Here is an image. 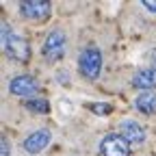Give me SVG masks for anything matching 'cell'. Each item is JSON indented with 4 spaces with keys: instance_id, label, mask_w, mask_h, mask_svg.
I'll return each mask as SVG.
<instances>
[{
    "instance_id": "5",
    "label": "cell",
    "mask_w": 156,
    "mask_h": 156,
    "mask_svg": "<svg viewBox=\"0 0 156 156\" xmlns=\"http://www.w3.org/2000/svg\"><path fill=\"white\" fill-rule=\"evenodd\" d=\"M52 13V5L48 0H26L20 5V15L30 22H46Z\"/></svg>"
},
{
    "instance_id": "9",
    "label": "cell",
    "mask_w": 156,
    "mask_h": 156,
    "mask_svg": "<svg viewBox=\"0 0 156 156\" xmlns=\"http://www.w3.org/2000/svg\"><path fill=\"white\" fill-rule=\"evenodd\" d=\"M132 85L136 89H143V91H152L156 87V69L154 67H143V69H136L132 76Z\"/></svg>"
},
{
    "instance_id": "6",
    "label": "cell",
    "mask_w": 156,
    "mask_h": 156,
    "mask_svg": "<svg viewBox=\"0 0 156 156\" xmlns=\"http://www.w3.org/2000/svg\"><path fill=\"white\" fill-rule=\"evenodd\" d=\"M9 91L13 95H17V98H30V95H35L39 91V83L33 76H28V74H20V76L11 78Z\"/></svg>"
},
{
    "instance_id": "13",
    "label": "cell",
    "mask_w": 156,
    "mask_h": 156,
    "mask_svg": "<svg viewBox=\"0 0 156 156\" xmlns=\"http://www.w3.org/2000/svg\"><path fill=\"white\" fill-rule=\"evenodd\" d=\"M0 156H11V145H9V139H7V136L0 139Z\"/></svg>"
},
{
    "instance_id": "4",
    "label": "cell",
    "mask_w": 156,
    "mask_h": 156,
    "mask_svg": "<svg viewBox=\"0 0 156 156\" xmlns=\"http://www.w3.org/2000/svg\"><path fill=\"white\" fill-rule=\"evenodd\" d=\"M130 152H132V145L119 132H111V134L102 136V141H100L102 156H130Z\"/></svg>"
},
{
    "instance_id": "7",
    "label": "cell",
    "mask_w": 156,
    "mask_h": 156,
    "mask_svg": "<svg viewBox=\"0 0 156 156\" xmlns=\"http://www.w3.org/2000/svg\"><path fill=\"white\" fill-rule=\"evenodd\" d=\"M50 141H52V134H50V130H46V128H41V130H35V132H30L26 139H24V150L28 152V154H39V152H44L48 145H50Z\"/></svg>"
},
{
    "instance_id": "8",
    "label": "cell",
    "mask_w": 156,
    "mask_h": 156,
    "mask_svg": "<svg viewBox=\"0 0 156 156\" xmlns=\"http://www.w3.org/2000/svg\"><path fill=\"white\" fill-rule=\"evenodd\" d=\"M119 134L130 143V145H141L145 143V128L136 124L134 119H124L119 122Z\"/></svg>"
},
{
    "instance_id": "2",
    "label": "cell",
    "mask_w": 156,
    "mask_h": 156,
    "mask_svg": "<svg viewBox=\"0 0 156 156\" xmlns=\"http://www.w3.org/2000/svg\"><path fill=\"white\" fill-rule=\"evenodd\" d=\"M78 72L85 78H89V80H95V78L100 76V72H102V52H100V48L89 46L80 52V56H78Z\"/></svg>"
},
{
    "instance_id": "15",
    "label": "cell",
    "mask_w": 156,
    "mask_h": 156,
    "mask_svg": "<svg viewBox=\"0 0 156 156\" xmlns=\"http://www.w3.org/2000/svg\"><path fill=\"white\" fill-rule=\"evenodd\" d=\"M150 58H152V67L156 69V50H152V56Z\"/></svg>"
},
{
    "instance_id": "3",
    "label": "cell",
    "mask_w": 156,
    "mask_h": 156,
    "mask_svg": "<svg viewBox=\"0 0 156 156\" xmlns=\"http://www.w3.org/2000/svg\"><path fill=\"white\" fill-rule=\"evenodd\" d=\"M41 54L48 63H56L61 61V58L65 56V33L63 30H50L46 41H44V48H41Z\"/></svg>"
},
{
    "instance_id": "10",
    "label": "cell",
    "mask_w": 156,
    "mask_h": 156,
    "mask_svg": "<svg viewBox=\"0 0 156 156\" xmlns=\"http://www.w3.org/2000/svg\"><path fill=\"white\" fill-rule=\"evenodd\" d=\"M134 108L143 115H154L156 113V91H141L134 98Z\"/></svg>"
},
{
    "instance_id": "11",
    "label": "cell",
    "mask_w": 156,
    "mask_h": 156,
    "mask_svg": "<svg viewBox=\"0 0 156 156\" xmlns=\"http://www.w3.org/2000/svg\"><path fill=\"white\" fill-rule=\"evenodd\" d=\"M24 106H26L28 113H39V115L50 113V102L44 100V98H30V100L24 102Z\"/></svg>"
},
{
    "instance_id": "14",
    "label": "cell",
    "mask_w": 156,
    "mask_h": 156,
    "mask_svg": "<svg viewBox=\"0 0 156 156\" xmlns=\"http://www.w3.org/2000/svg\"><path fill=\"white\" fill-rule=\"evenodd\" d=\"M143 7L152 13H156V0H143Z\"/></svg>"
},
{
    "instance_id": "12",
    "label": "cell",
    "mask_w": 156,
    "mask_h": 156,
    "mask_svg": "<svg viewBox=\"0 0 156 156\" xmlns=\"http://www.w3.org/2000/svg\"><path fill=\"white\" fill-rule=\"evenodd\" d=\"M91 111L98 113V115H108L113 111V106L111 104H91Z\"/></svg>"
},
{
    "instance_id": "1",
    "label": "cell",
    "mask_w": 156,
    "mask_h": 156,
    "mask_svg": "<svg viewBox=\"0 0 156 156\" xmlns=\"http://www.w3.org/2000/svg\"><path fill=\"white\" fill-rule=\"evenodd\" d=\"M0 33H2V48L7 52L9 58H13V61H20V63H26L30 58V46L28 41L11 30V26L7 22H2V26H0Z\"/></svg>"
}]
</instances>
